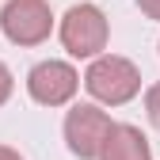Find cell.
<instances>
[{
	"label": "cell",
	"instance_id": "1",
	"mask_svg": "<svg viewBox=\"0 0 160 160\" xmlns=\"http://www.w3.org/2000/svg\"><path fill=\"white\" fill-rule=\"evenodd\" d=\"M84 88H88L92 99H99V103L122 107V103H130V99L141 92V72H137V65L130 61V57L103 53V57H95V61L88 65Z\"/></svg>",
	"mask_w": 160,
	"mask_h": 160
},
{
	"label": "cell",
	"instance_id": "2",
	"mask_svg": "<svg viewBox=\"0 0 160 160\" xmlns=\"http://www.w3.org/2000/svg\"><path fill=\"white\" fill-rule=\"evenodd\" d=\"M111 38V23L95 4H72L61 19V46L72 57H103Z\"/></svg>",
	"mask_w": 160,
	"mask_h": 160
},
{
	"label": "cell",
	"instance_id": "3",
	"mask_svg": "<svg viewBox=\"0 0 160 160\" xmlns=\"http://www.w3.org/2000/svg\"><path fill=\"white\" fill-rule=\"evenodd\" d=\"M118 122H111L107 111H99L95 103H76L69 114H65V141H69V152L80 156V160H99L111 141Z\"/></svg>",
	"mask_w": 160,
	"mask_h": 160
},
{
	"label": "cell",
	"instance_id": "4",
	"mask_svg": "<svg viewBox=\"0 0 160 160\" xmlns=\"http://www.w3.org/2000/svg\"><path fill=\"white\" fill-rule=\"evenodd\" d=\"M0 31L15 46H42L53 31V12L46 0H8L0 8Z\"/></svg>",
	"mask_w": 160,
	"mask_h": 160
},
{
	"label": "cell",
	"instance_id": "5",
	"mask_svg": "<svg viewBox=\"0 0 160 160\" xmlns=\"http://www.w3.org/2000/svg\"><path fill=\"white\" fill-rule=\"evenodd\" d=\"M76 88H80V76L69 61H53L50 57V61H38L27 72V92L42 107H65L76 95Z\"/></svg>",
	"mask_w": 160,
	"mask_h": 160
},
{
	"label": "cell",
	"instance_id": "6",
	"mask_svg": "<svg viewBox=\"0 0 160 160\" xmlns=\"http://www.w3.org/2000/svg\"><path fill=\"white\" fill-rule=\"evenodd\" d=\"M99 160H152L149 137L137 130V126H130V122H118Z\"/></svg>",
	"mask_w": 160,
	"mask_h": 160
},
{
	"label": "cell",
	"instance_id": "7",
	"mask_svg": "<svg viewBox=\"0 0 160 160\" xmlns=\"http://www.w3.org/2000/svg\"><path fill=\"white\" fill-rule=\"evenodd\" d=\"M145 114H149V122L160 130V80L145 92Z\"/></svg>",
	"mask_w": 160,
	"mask_h": 160
},
{
	"label": "cell",
	"instance_id": "8",
	"mask_svg": "<svg viewBox=\"0 0 160 160\" xmlns=\"http://www.w3.org/2000/svg\"><path fill=\"white\" fill-rule=\"evenodd\" d=\"M12 88H15V76H12V69H8L4 61H0V107L12 99Z\"/></svg>",
	"mask_w": 160,
	"mask_h": 160
},
{
	"label": "cell",
	"instance_id": "9",
	"mask_svg": "<svg viewBox=\"0 0 160 160\" xmlns=\"http://www.w3.org/2000/svg\"><path fill=\"white\" fill-rule=\"evenodd\" d=\"M137 8H141L149 19H160V0H137Z\"/></svg>",
	"mask_w": 160,
	"mask_h": 160
},
{
	"label": "cell",
	"instance_id": "10",
	"mask_svg": "<svg viewBox=\"0 0 160 160\" xmlns=\"http://www.w3.org/2000/svg\"><path fill=\"white\" fill-rule=\"evenodd\" d=\"M0 160H23V156H19L15 149H8V145H0Z\"/></svg>",
	"mask_w": 160,
	"mask_h": 160
}]
</instances>
